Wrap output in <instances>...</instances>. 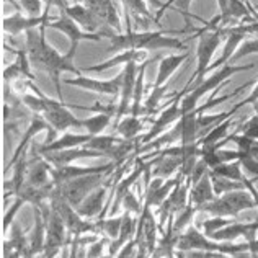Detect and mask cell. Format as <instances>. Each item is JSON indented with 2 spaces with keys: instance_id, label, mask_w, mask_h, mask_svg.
<instances>
[{
  "instance_id": "obj_16",
  "label": "cell",
  "mask_w": 258,
  "mask_h": 258,
  "mask_svg": "<svg viewBox=\"0 0 258 258\" xmlns=\"http://www.w3.org/2000/svg\"><path fill=\"white\" fill-rule=\"evenodd\" d=\"M110 186H111V178L108 180L105 185L93 189V191L76 208L77 213L82 217H85V219H92L95 216H105L106 205H108L106 198H108V189H110Z\"/></svg>"
},
{
  "instance_id": "obj_43",
  "label": "cell",
  "mask_w": 258,
  "mask_h": 258,
  "mask_svg": "<svg viewBox=\"0 0 258 258\" xmlns=\"http://www.w3.org/2000/svg\"><path fill=\"white\" fill-rule=\"evenodd\" d=\"M23 205H26V201L22 198V196H17L15 201H13L12 206L9 208V211H7L5 216H4V221H2V230H4V234H9L10 227L13 226V219H15L17 213L20 211V209H22Z\"/></svg>"
},
{
  "instance_id": "obj_2",
  "label": "cell",
  "mask_w": 258,
  "mask_h": 258,
  "mask_svg": "<svg viewBox=\"0 0 258 258\" xmlns=\"http://www.w3.org/2000/svg\"><path fill=\"white\" fill-rule=\"evenodd\" d=\"M186 30H157V31H134L131 25H127L126 33L111 35V43L106 47L108 52H123L127 49L142 51H159V49H185V43L173 35H181Z\"/></svg>"
},
{
  "instance_id": "obj_31",
  "label": "cell",
  "mask_w": 258,
  "mask_h": 258,
  "mask_svg": "<svg viewBox=\"0 0 258 258\" xmlns=\"http://www.w3.org/2000/svg\"><path fill=\"white\" fill-rule=\"evenodd\" d=\"M155 152H157L159 157H155L151 162L154 167L152 176L154 178H164V180L172 178V175L176 172V168H181V159L173 157V155H164V154H160V151H155Z\"/></svg>"
},
{
  "instance_id": "obj_35",
  "label": "cell",
  "mask_w": 258,
  "mask_h": 258,
  "mask_svg": "<svg viewBox=\"0 0 258 258\" xmlns=\"http://www.w3.org/2000/svg\"><path fill=\"white\" fill-rule=\"evenodd\" d=\"M113 116L106 113H95L93 116L82 119V129L90 136H100L111 124Z\"/></svg>"
},
{
  "instance_id": "obj_7",
  "label": "cell",
  "mask_w": 258,
  "mask_h": 258,
  "mask_svg": "<svg viewBox=\"0 0 258 258\" xmlns=\"http://www.w3.org/2000/svg\"><path fill=\"white\" fill-rule=\"evenodd\" d=\"M111 172H105V173H90V175H84L79 176V178H74L71 181H66L62 185L56 186V191L62 196V198L72 205L74 208H77L80 203H82L88 195H90L93 189H97L98 186L105 185L108 181L106 176L111 175Z\"/></svg>"
},
{
  "instance_id": "obj_29",
  "label": "cell",
  "mask_w": 258,
  "mask_h": 258,
  "mask_svg": "<svg viewBox=\"0 0 258 258\" xmlns=\"http://www.w3.org/2000/svg\"><path fill=\"white\" fill-rule=\"evenodd\" d=\"M217 198L213 188V181H211V175L206 173L203 178L195 183L189 189V205H193L198 211H201L203 206H206L208 203H211Z\"/></svg>"
},
{
  "instance_id": "obj_8",
  "label": "cell",
  "mask_w": 258,
  "mask_h": 258,
  "mask_svg": "<svg viewBox=\"0 0 258 258\" xmlns=\"http://www.w3.org/2000/svg\"><path fill=\"white\" fill-rule=\"evenodd\" d=\"M49 205L60 214V217H62V221L67 227V232L72 234L74 237L97 232V224L85 221V217L80 216L77 213V209L72 205H69L56 189H54V193L51 195Z\"/></svg>"
},
{
  "instance_id": "obj_30",
  "label": "cell",
  "mask_w": 258,
  "mask_h": 258,
  "mask_svg": "<svg viewBox=\"0 0 258 258\" xmlns=\"http://www.w3.org/2000/svg\"><path fill=\"white\" fill-rule=\"evenodd\" d=\"M188 56H189L188 52H181V54H170V56H167V57H162L159 64V71H157V79H155L152 87L167 85L168 79H170L173 76V72L185 62Z\"/></svg>"
},
{
  "instance_id": "obj_41",
  "label": "cell",
  "mask_w": 258,
  "mask_h": 258,
  "mask_svg": "<svg viewBox=\"0 0 258 258\" xmlns=\"http://www.w3.org/2000/svg\"><path fill=\"white\" fill-rule=\"evenodd\" d=\"M168 90V85H162V87H152L151 95L147 97L144 101V106H142V114H151L157 110V106L162 100H164L165 93Z\"/></svg>"
},
{
  "instance_id": "obj_38",
  "label": "cell",
  "mask_w": 258,
  "mask_h": 258,
  "mask_svg": "<svg viewBox=\"0 0 258 258\" xmlns=\"http://www.w3.org/2000/svg\"><path fill=\"white\" fill-rule=\"evenodd\" d=\"M119 141H123V138H116V136H92V139L87 142L85 147L92 149V151H97L100 154H103V157L111 151V149L118 144Z\"/></svg>"
},
{
  "instance_id": "obj_22",
  "label": "cell",
  "mask_w": 258,
  "mask_h": 258,
  "mask_svg": "<svg viewBox=\"0 0 258 258\" xmlns=\"http://www.w3.org/2000/svg\"><path fill=\"white\" fill-rule=\"evenodd\" d=\"M82 2L98 17V20L103 23L105 28L108 26V28H113L114 31L121 33L119 13L114 9L111 0H82Z\"/></svg>"
},
{
  "instance_id": "obj_6",
  "label": "cell",
  "mask_w": 258,
  "mask_h": 258,
  "mask_svg": "<svg viewBox=\"0 0 258 258\" xmlns=\"http://www.w3.org/2000/svg\"><path fill=\"white\" fill-rule=\"evenodd\" d=\"M253 208H256L253 195L248 189H237V191H230L222 196H217L214 201L203 206L201 211L209 213L211 216H221V217H230V219H234L242 211Z\"/></svg>"
},
{
  "instance_id": "obj_9",
  "label": "cell",
  "mask_w": 258,
  "mask_h": 258,
  "mask_svg": "<svg viewBox=\"0 0 258 258\" xmlns=\"http://www.w3.org/2000/svg\"><path fill=\"white\" fill-rule=\"evenodd\" d=\"M46 219V245L43 258H56L62 247L67 243V227L62 221L60 214L49 205L47 211H43Z\"/></svg>"
},
{
  "instance_id": "obj_52",
  "label": "cell",
  "mask_w": 258,
  "mask_h": 258,
  "mask_svg": "<svg viewBox=\"0 0 258 258\" xmlns=\"http://www.w3.org/2000/svg\"><path fill=\"white\" fill-rule=\"evenodd\" d=\"M43 4H46V9H51V7H57L60 12H64L67 9L66 0H43Z\"/></svg>"
},
{
  "instance_id": "obj_23",
  "label": "cell",
  "mask_w": 258,
  "mask_h": 258,
  "mask_svg": "<svg viewBox=\"0 0 258 258\" xmlns=\"http://www.w3.org/2000/svg\"><path fill=\"white\" fill-rule=\"evenodd\" d=\"M52 183V165L44 157H38L26 170L25 186L46 188Z\"/></svg>"
},
{
  "instance_id": "obj_5",
  "label": "cell",
  "mask_w": 258,
  "mask_h": 258,
  "mask_svg": "<svg viewBox=\"0 0 258 258\" xmlns=\"http://www.w3.org/2000/svg\"><path fill=\"white\" fill-rule=\"evenodd\" d=\"M176 250H183V252H185V250H206V252L234 256L240 252H250V245H248V242H242V243L217 242L206 237L205 232H201L198 227L189 226L185 232L180 234Z\"/></svg>"
},
{
  "instance_id": "obj_54",
  "label": "cell",
  "mask_w": 258,
  "mask_h": 258,
  "mask_svg": "<svg viewBox=\"0 0 258 258\" xmlns=\"http://www.w3.org/2000/svg\"><path fill=\"white\" fill-rule=\"evenodd\" d=\"M248 245H250V252H252V253H258V237H256L255 240L248 242Z\"/></svg>"
},
{
  "instance_id": "obj_19",
  "label": "cell",
  "mask_w": 258,
  "mask_h": 258,
  "mask_svg": "<svg viewBox=\"0 0 258 258\" xmlns=\"http://www.w3.org/2000/svg\"><path fill=\"white\" fill-rule=\"evenodd\" d=\"M64 12L87 33H108L98 17L84 4H71Z\"/></svg>"
},
{
  "instance_id": "obj_21",
  "label": "cell",
  "mask_w": 258,
  "mask_h": 258,
  "mask_svg": "<svg viewBox=\"0 0 258 258\" xmlns=\"http://www.w3.org/2000/svg\"><path fill=\"white\" fill-rule=\"evenodd\" d=\"M5 49L12 51L17 56L15 62L10 64L7 69L4 71V80L7 85H12L13 80H22V79H28V80H35V74L31 72V60L28 57L26 51H20V49H13V47L5 44Z\"/></svg>"
},
{
  "instance_id": "obj_40",
  "label": "cell",
  "mask_w": 258,
  "mask_h": 258,
  "mask_svg": "<svg viewBox=\"0 0 258 258\" xmlns=\"http://www.w3.org/2000/svg\"><path fill=\"white\" fill-rule=\"evenodd\" d=\"M198 213L193 205H188L185 209H181L180 213H176V217H173V230L176 234H183L185 230L193 226V217Z\"/></svg>"
},
{
  "instance_id": "obj_18",
  "label": "cell",
  "mask_w": 258,
  "mask_h": 258,
  "mask_svg": "<svg viewBox=\"0 0 258 258\" xmlns=\"http://www.w3.org/2000/svg\"><path fill=\"white\" fill-rule=\"evenodd\" d=\"M114 168H116V164H114V162L98 165V167H77V165L52 167V181H54V185L59 186L66 181L79 178V176L90 175V173H105V172L114 170Z\"/></svg>"
},
{
  "instance_id": "obj_46",
  "label": "cell",
  "mask_w": 258,
  "mask_h": 258,
  "mask_svg": "<svg viewBox=\"0 0 258 258\" xmlns=\"http://www.w3.org/2000/svg\"><path fill=\"white\" fill-rule=\"evenodd\" d=\"M121 206L124 208V211L131 213V214H136V216H141L142 209H144V206H141V203L138 201V198H136V195L133 191H127V195L123 198Z\"/></svg>"
},
{
  "instance_id": "obj_56",
  "label": "cell",
  "mask_w": 258,
  "mask_h": 258,
  "mask_svg": "<svg viewBox=\"0 0 258 258\" xmlns=\"http://www.w3.org/2000/svg\"><path fill=\"white\" fill-rule=\"evenodd\" d=\"M82 0H72V4H80Z\"/></svg>"
},
{
  "instance_id": "obj_17",
  "label": "cell",
  "mask_w": 258,
  "mask_h": 258,
  "mask_svg": "<svg viewBox=\"0 0 258 258\" xmlns=\"http://www.w3.org/2000/svg\"><path fill=\"white\" fill-rule=\"evenodd\" d=\"M258 234V221L252 222H230L229 226L222 227L221 230L214 232L209 239L217 242H235L239 237H243L245 242H252L256 239Z\"/></svg>"
},
{
  "instance_id": "obj_50",
  "label": "cell",
  "mask_w": 258,
  "mask_h": 258,
  "mask_svg": "<svg viewBox=\"0 0 258 258\" xmlns=\"http://www.w3.org/2000/svg\"><path fill=\"white\" fill-rule=\"evenodd\" d=\"M240 134L247 136V138H250V139L258 141V114L248 118L245 123L240 126Z\"/></svg>"
},
{
  "instance_id": "obj_24",
  "label": "cell",
  "mask_w": 258,
  "mask_h": 258,
  "mask_svg": "<svg viewBox=\"0 0 258 258\" xmlns=\"http://www.w3.org/2000/svg\"><path fill=\"white\" fill-rule=\"evenodd\" d=\"M43 157L49 162L52 167H64V165H72V162L79 159H95V157H103V154H100L92 149H87L85 146L76 147V149H67V151L60 152H49L43 154Z\"/></svg>"
},
{
  "instance_id": "obj_51",
  "label": "cell",
  "mask_w": 258,
  "mask_h": 258,
  "mask_svg": "<svg viewBox=\"0 0 258 258\" xmlns=\"http://www.w3.org/2000/svg\"><path fill=\"white\" fill-rule=\"evenodd\" d=\"M4 258H25V256L9 239H5L4 240Z\"/></svg>"
},
{
  "instance_id": "obj_37",
  "label": "cell",
  "mask_w": 258,
  "mask_h": 258,
  "mask_svg": "<svg viewBox=\"0 0 258 258\" xmlns=\"http://www.w3.org/2000/svg\"><path fill=\"white\" fill-rule=\"evenodd\" d=\"M209 175H211V181H213V188H214L216 196H222L230 191H237V189H247L243 181H234V180L224 178V176L213 173L211 170H209Z\"/></svg>"
},
{
  "instance_id": "obj_34",
  "label": "cell",
  "mask_w": 258,
  "mask_h": 258,
  "mask_svg": "<svg viewBox=\"0 0 258 258\" xmlns=\"http://www.w3.org/2000/svg\"><path fill=\"white\" fill-rule=\"evenodd\" d=\"M234 124H235V121H234L232 118H229V119H226V121H222V123H219L217 126H214L208 134L203 136V138L198 141V142H200V146H214V144H219V142H222L224 139H227L229 129L232 127Z\"/></svg>"
},
{
  "instance_id": "obj_27",
  "label": "cell",
  "mask_w": 258,
  "mask_h": 258,
  "mask_svg": "<svg viewBox=\"0 0 258 258\" xmlns=\"http://www.w3.org/2000/svg\"><path fill=\"white\" fill-rule=\"evenodd\" d=\"M33 213H35V227L31 230V237L28 239L30 242V250L26 258H36L38 255L44 253V245H46V219L41 211V208L33 206Z\"/></svg>"
},
{
  "instance_id": "obj_28",
  "label": "cell",
  "mask_w": 258,
  "mask_h": 258,
  "mask_svg": "<svg viewBox=\"0 0 258 258\" xmlns=\"http://www.w3.org/2000/svg\"><path fill=\"white\" fill-rule=\"evenodd\" d=\"M44 129H47V131H49V124L46 123V119L41 116V114H33L31 123H30L28 129L25 131V134H23L22 141H20L18 147L15 149V154H13L12 160L9 162V165H7V170H10V168L18 162V159L22 157V155L26 154V147L30 146V142L33 141V138H35V136L39 134L41 131H44Z\"/></svg>"
},
{
  "instance_id": "obj_39",
  "label": "cell",
  "mask_w": 258,
  "mask_h": 258,
  "mask_svg": "<svg viewBox=\"0 0 258 258\" xmlns=\"http://www.w3.org/2000/svg\"><path fill=\"white\" fill-rule=\"evenodd\" d=\"M211 172L224 176V178H229V180H234V181H243L245 175L242 172V164L239 160L235 162H226V164H219L211 168Z\"/></svg>"
},
{
  "instance_id": "obj_47",
  "label": "cell",
  "mask_w": 258,
  "mask_h": 258,
  "mask_svg": "<svg viewBox=\"0 0 258 258\" xmlns=\"http://www.w3.org/2000/svg\"><path fill=\"white\" fill-rule=\"evenodd\" d=\"M111 240L108 239V237H101V239L95 240L93 243H90L87 248V258H101L103 256V252H105V247L110 243Z\"/></svg>"
},
{
  "instance_id": "obj_13",
  "label": "cell",
  "mask_w": 258,
  "mask_h": 258,
  "mask_svg": "<svg viewBox=\"0 0 258 258\" xmlns=\"http://www.w3.org/2000/svg\"><path fill=\"white\" fill-rule=\"evenodd\" d=\"M139 66L136 62H129L124 66V69H123V85H121L118 113H116V118H114V124H118L124 116L131 114L133 98H134V90H136V80H138V74H139Z\"/></svg>"
},
{
  "instance_id": "obj_12",
  "label": "cell",
  "mask_w": 258,
  "mask_h": 258,
  "mask_svg": "<svg viewBox=\"0 0 258 258\" xmlns=\"http://www.w3.org/2000/svg\"><path fill=\"white\" fill-rule=\"evenodd\" d=\"M62 82L66 85L77 87L80 90H87L92 93H98V95H108V97L114 98L121 93L123 71H121L114 79H110V80H98V79H92V77H85V76H76L72 79H64Z\"/></svg>"
},
{
  "instance_id": "obj_53",
  "label": "cell",
  "mask_w": 258,
  "mask_h": 258,
  "mask_svg": "<svg viewBox=\"0 0 258 258\" xmlns=\"http://www.w3.org/2000/svg\"><path fill=\"white\" fill-rule=\"evenodd\" d=\"M256 101H258V82H256V85L253 87L252 93H250V95H248V97H247L245 100L239 101V103H240L242 106H245L247 103H256Z\"/></svg>"
},
{
  "instance_id": "obj_45",
  "label": "cell",
  "mask_w": 258,
  "mask_h": 258,
  "mask_svg": "<svg viewBox=\"0 0 258 258\" xmlns=\"http://www.w3.org/2000/svg\"><path fill=\"white\" fill-rule=\"evenodd\" d=\"M239 162L242 164V168H245L247 173L250 175V180L256 181L258 180V159H255V157H252V155H248V154L240 151Z\"/></svg>"
},
{
  "instance_id": "obj_15",
  "label": "cell",
  "mask_w": 258,
  "mask_h": 258,
  "mask_svg": "<svg viewBox=\"0 0 258 258\" xmlns=\"http://www.w3.org/2000/svg\"><path fill=\"white\" fill-rule=\"evenodd\" d=\"M49 17V9L44 10L43 17H25L22 13H15L12 17H5L2 20V30L9 33L10 36L22 35V33H28L30 30H36L39 26L47 25L51 22Z\"/></svg>"
},
{
  "instance_id": "obj_42",
  "label": "cell",
  "mask_w": 258,
  "mask_h": 258,
  "mask_svg": "<svg viewBox=\"0 0 258 258\" xmlns=\"http://www.w3.org/2000/svg\"><path fill=\"white\" fill-rule=\"evenodd\" d=\"M230 222H234V221H230V217H221V216H211L209 219L206 221H203V232H205L206 237H211L214 232H217V230H221L222 227H226L229 226Z\"/></svg>"
},
{
  "instance_id": "obj_36",
  "label": "cell",
  "mask_w": 258,
  "mask_h": 258,
  "mask_svg": "<svg viewBox=\"0 0 258 258\" xmlns=\"http://www.w3.org/2000/svg\"><path fill=\"white\" fill-rule=\"evenodd\" d=\"M123 221H124V216H110L108 219H103L97 224V230L101 232L105 237H108L110 240H116L119 234H121V229H123Z\"/></svg>"
},
{
  "instance_id": "obj_55",
  "label": "cell",
  "mask_w": 258,
  "mask_h": 258,
  "mask_svg": "<svg viewBox=\"0 0 258 258\" xmlns=\"http://www.w3.org/2000/svg\"><path fill=\"white\" fill-rule=\"evenodd\" d=\"M253 108H255V113L258 114V101H256V103H253Z\"/></svg>"
},
{
  "instance_id": "obj_25",
  "label": "cell",
  "mask_w": 258,
  "mask_h": 258,
  "mask_svg": "<svg viewBox=\"0 0 258 258\" xmlns=\"http://www.w3.org/2000/svg\"><path fill=\"white\" fill-rule=\"evenodd\" d=\"M147 60V52L142 51V49H127L123 52H118L116 56H113L110 59L103 60L97 66H90L87 67L85 72H105L111 67H116V66H126L129 62H136V64H142Z\"/></svg>"
},
{
  "instance_id": "obj_48",
  "label": "cell",
  "mask_w": 258,
  "mask_h": 258,
  "mask_svg": "<svg viewBox=\"0 0 258 258\" xmlns=\"http://www.w3.org/2000/svg\"><path fill=\"white\" fill-rule=\"evenodd\" d=\"M22 9L28 13V17H43V0H20Z\"/></svg>"
},
{
  "instance_id": "obj_3",
  "label": "cell",
  "mask_w": 258,
  "mask_h": 258,
  "mask_svg": "<svg viewBox=\"0 0 258 258\" xmlns=\"http://www.w3.org/2000/svg\"><path fill=\"white\" fill-rule=\"evenodd\" d=\"M226 38V33L221 26V17L217 15L213 18L211 22L206 23L205 28L198 30V46H196V71L193 72L191 79L188 80V84L183 87V90L175 95V98L181 100V97L191 90L193 87L200 85L203 82V77L208 74L209 66H211V60L216 49L219 47L222 43V39Z\"/></svg>"
},
{
  "instance_id": "obj_26",
  "label": "cell",
  "mask_w": 258,
  "mask_h": 258,
  "mask_svg": "<svg viewBox=\"0 0 258 258\" xmlns=\"http://www.w3.org/2000/svg\"><path fill=\"white\" fill-rule=\"evenodd\" d=\"M90 139H92V136L87 133H64L60 138L54 139L49 144H43L38 151L41 155L49 154V152H60V151H67V149L82 147Z\"/></svg>"
},
{
  "instance_id": "obj_10",
  "label": "cell",
  "mask_w": 258,
  "mask_h": 258,
  "mask_svg": "<svg viewBox=\"0 0 258 258\" xmlns=\"http://www.w3.org/2000/svg\"><path fill=\"white\" fill-rule=\"evenodd\" d=\"M47 28H52L59 33H62L67 38H69L71 41V47L69 51L76 52L79 44L82 41H100V39L103 38H111L113 33L108 31V33H87L84 31L80 26L77 25V22H74V20L67 15L66 12H60V15L57 18H52L49 23H47Z\"/></svg>"
},
{
  "instance_id": "obj_4",
  "label": "cell",
  "mask_w": 258,
  "mask_h": 258,
  "mask_svg": "<svg viewBox=\"0 0 258 258\" xmlns=\"http://www.w3.org/2000/svg\"><path fill=\"white\" fill-rule=\"evenodd\" d=\"M253 64H245V66H237V64H226L222 66L221 69H217L214 72H211V76L206 77L200 85L193 87L185 97H181L180 105H181V113L186 114L189 111H193L198 108V101L208 95L209 92H214L217 88L224 87V84L230 80V77L235 76L239 72H245V71H252Z\"/></svg>"
},
{
  "instance_id": "obj_57",
  "label": "cell",
  "mask_w": 258,
  "mask_h": 258,
  "mask_svg": "<svg viewBox=\"0 0 258 258\" xmlns=\"http://www.w3.org/2000/svg\"><path fill=\"white\" fill-rule=\"evenodd\" d=\"M222 258H232V256H229V255H226V256H222Z\"/></svg>"
},
{
  "instance_id": "obj_20",
  "label": "cell",
  "mask_w": 258,
  "mask_h": 258,
  "mask_svg": "<svg viewBox=\"0 0 258 258\" xmlns=\"http://www.w3.org/2000/svg\"><path fill=\"white\" fill-rule=\"evenodd\" d=\"M126 12V22L127 25L139 26V31H151L147 30V25H159L157 18H152L151 12L147 9L146 0H121Z\"/></svg>"
},
{
  "instance_id": "obj_14",
  "label": "cell",
  "mask_w": 258,
  "mask_h": 258,
  "mask_svg": "<svg viewBox=\"0 0 258 258\" xmlns=\"http://www.w3.org/2000/svg\"><path fill=\"white\" fill-rule=\"evenodd\" d=\"M183 113H181V105H180V100L175 98L173 101H170V105H168L164 111H162L157 119L154 121L151 129L142 136L141 138V144L146 146L149 144V142L155 141L157 138H160L162 134H165L168 131V127H170L172 124H176L178 121L181 119Z\"/></svg>"
},
{
  "instance_id": "obj_44",
  "label": "cell",
  "mask_w": 258,
  "mask_h": 258,
  "mask_svg": "<svg viewBox=\"0 0 258 258\" xmlns=\"http://www.w3.org/2000/svg\"><path fill=\"white\" fill-rule=\"evenodd\" d=\"M250 54H258V35L253 39H245V41L239 46V49L235 51L230 64H235L237 60H240L242 57H247Z\"/></svg>"
},
{
  "instance_id": "obj_49",
  "label": "cell",
  "mask_w": 258,
  "mask_h": 258,
  "mask_svg": "<svg viewBox=\"0 0 258 258\" xmlns=\"http://www.w3.org/2000/svg\"><path fill=\"white\" fill-rule=\"evenodd\" d=\"M209 170H211V168H209V165H208L203 159H200L198 162H196V165H195V168H193L191 175H189V178H186V180L189 181V185L193 186L195 183H198L206 173H209Z\"/></svg>"
},
{
  "instance_id": "obj_33",
  "label": "cell",
  "mask_w": 258,
  "mask_h": 258,
  "mask_svg": "<svg viewBox=\"0 0 258 258\" xmlns=\"http://www.w3.org/2000/svg\"><path fill=\"white\" fill-rule=\"evenodd\" d=\"M114 127H116V134L119 138H123L126 141H133L142 133V129H144V121H142L139 116L127 114V116H124Z\"/></svg>"
},
{
  "instance_id": "obj_1",
  "label": "cell",
  "mask_w": 258,
  "mask_h": 258,
  "mask_svg": "<svg viewBox=\"0 0 258 258\" xmlns=\"http://www.w3.org/2000/svg\"><path fill=\"white\" fill-rule=\"evenodd\" d=\"M46 26L43 25L39 28L30 30L26 35V54L31 60V64L46 72L49 79L52 80L54 88L59 95V101L62 100V92H60V76L64 72H71L74 76H82L80 69L74 66V56L76 52L67 51L66 54H60L47 43L46 39Z\"/></svg>"
},
{
  "instance_id": "obj_11",
  "label": "cell",
  "mask_w": 258,
  "mask_h": 258,
  "mask_svg": "<svg viewBox=\"0 0 258 258\" xmlns=\"http://www.w3.org/2000/svg\"><path fill=\"white\" fill-rule=\"evenodd\" d=\"M41 116L46 119V123L49 124V136L46 138L44 144H49L54 139H57L56 136L59 133H66L67 129H82V119H77L71 111V105L60 101L51 110L44 111Z\"/></svg>"
},
{
  "instance_id": "obj_32",
  "label": "cell",
  "mask_w": 258,
  "mask_h": 258,
  "mask_svg": "<svg viewBox=\"0 0 258 258\" xmlns=\"http://www.w3.org/2000/svg\"><path fill=\"white\" fill-rule=\"evenodd\" d=\"M191 2L193 0H167L165 4H162L160 5V10H159V13H157V22L160 20V17L164 15V12H167L168 9H173V10H176L180 13V15L183 17V20H185V23H186V31L191 28V20H201L200 17H196V15H193L191 12H189V7H191Z\"/></svg>"
}]
</instances>
